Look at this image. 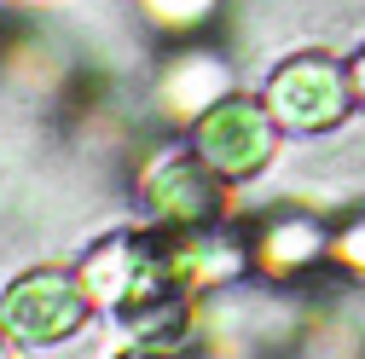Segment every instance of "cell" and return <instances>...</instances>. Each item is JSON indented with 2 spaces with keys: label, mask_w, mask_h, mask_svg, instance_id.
Instances as JSON below:
<instances>
[{
  "label": "cell",
  "mask_w": 365,
  "mask_h": 359,
  "mask_svg": "<svg viewBox=\"0 0 365 359\" xmlns=\"http://www.w3.org/2000/svg\"><path fill=\"white\" fill-rule=\"evenodd\" d=\"M87 296L93 290H81L70 273H29L0 301V325L29 348H53L87 325Z\"/></svg>",
  "instance_id": "6da1fadb"
},
{
  "label": "cell",
  "mask_w": 365,
  "mask_h": 359,
  "mask_svg": "<svg viewBox=\"0 0 365 359\" xmlns=\"http://www.w3.org/2000/svg\"><path fill=\"white\" fill-rule=\"evenodd\" d=\"M197 151L220 180H244L272 157V105L215 99L197 122Z\"/></svg>",
  "instance_id": "7a4b0ae2"
},
{
  "label": "cell",
  "mask_w": 365,
  "mask_h": 359,
  "mask_svg": "<svg viewBox=\"0 0 365 359\" xmlns=\"http://www.w3.org/2000/svg\"><path fill=\"white\" fill-rule=\"evenodd\" d=\"M267 105L290 128H331L348 116V81L331 58H290L267 87Z\"/></svg>",
  "instance_id": "3957f363"
},
{
  "label": "cell",
  "mask_w": 365,
  "mask_h": 359,
  "mask_svg": "<svg viewBox=\"0 0 365 359\" xmlns=\"http://www.w3.org/2000/svg\"><path fill=\"white\" fill-rule=\"evenodd\" d=\"M215 168L209 162H192V157H163L157 174H151V203L168 214V220H209L220 209V186H215Z\"/></svg>",
  "instance_id": "277c9868"
},
{
  "label": "cell",
  "mask_w": 365,
  "mask_h": 359,
  "mask_svg": "<svg viewBox=\"0 0 365 359\" xmlns=\"http://www.w3.org/2000/svg\"><path fill=\"white\" fill-rule=\"evenodd\" d=\"M313 255H319V227H307V220H284V227H272L267 266H302Z\"/></svg>",
  "instance_id": "5b68a950"
},
{
  "label": "cell",
  "mask_w": 365,
  "mask_h": 359,
  "mask_svg": "<svg viewBox=\"0 0 365 359\" xmlns=\"http://www.w3.org/2000/svg\"><path fill=\"white\" fill-rule=\"evenodd\" d=\"M342 261H348V266H365V220L342 238Z\"/></svg>",
  "instance_id": "8992f818"
},
{
  "label": "cell",
  "mask_w": 365,
  "mask_h": 359,
  "mask_svg": "<svg viewBox=\"0 0 365 359\" xmlns=\"http://www.w3.org/2000/svg\"><path fill=\"white\" fill-rule=\"evenodd\" d=\"M354 87H359V99H365V53L354 58Z\"/></svg>",
  "instance_id": "52a82bcc"
},
{
  "label": "cell",
  "mask_w": 365,
  "mask_h": 359,
  "mask_svg": "<svg viewBox=\"0 0 365 359\" xmlns=\"http://www.w3.org/2000/svg\"><path fill=\"white\" fill-rule=\"evenodd\" d=\"M0 359H12V353H6V336H0Z\"/></svg>",
  "instance_id": "ba28073f"
}]
</instances>
